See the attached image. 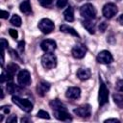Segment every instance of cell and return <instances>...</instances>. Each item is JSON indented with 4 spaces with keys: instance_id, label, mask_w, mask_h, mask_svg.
<instances>
[{
    "instance_id": "obj_9",
    "label": "cell",
    "mask_w": 123,
    "mask_h": 123,
    "mask_svg": "<svg viewBox=\"0 0 123 123\" xmlns=\"http://www.w3.org/2000/svg\"><path fill=\"white\" fill-rule=\"evenodd\" d=\"M97 62L99 63H102V64H109L111 62H112L113 61V58H112V55L107 51V50H103L101 52H99V54L97 55V58H96Z\"/></svg>"
},
{
    "instance_id": "obj_5",
    "label": "cell",
    "mask_w": 123,
    "mask_h": 123,
    "mask_svg": "<svg viewBox=\"0 0 123 123\" xmlns=\"http://www.w3.org/2000/svg\"><path fill=\"white\" fill-rule=\"evenodd\" d=\"M37 27L41 31V33H43V34H50L52 31H54L55 25H54V22L51 19H49V18H42L38 22Z\"/></svg>"
},
{
    "instance_id": "obj_6",
    "label": "cell",
    "mask_w": 123,
    "mask_h": 123,
    "mask_svg": "<svg viewBox=\"0 0 123 123\" xmlns=\"http://www.w3.org/2000/svg\"><path fill=\"white\" fill-rule=\"evenodd\" d=\"M98 101L100 106H104L109 101V89L107 86L101 81L100 87H99V94H98Z\"/></svg>"
},
{
    "instance_id": "obj_15",
    "label": "cell",
    "mask_w": 123,
    "mask_h": 123,
    "mask_svg": "<svg viewBox=\"0 0 123 123\" xmlns=\"http://www.w3.org/2000/svg\"><path fill=\"white\" fill-rule=\"evenodd\" d=\"M77 77L81 80V81H86L87 79L90 78L91 76V72L88 68H79L77 70V73H76Z\"/></svg>"
},
{
    "instance_id": "obj_25",
    "label": "cell",
    "mask_w": 123,
    "mask_h": 123,
    "mask_svg": "<svg viewBox=\"0 0 123 123\" xmlns=\"http://www.w3.org/2000/svg\"><path fill=\"white\" fill-rule=\"evenodd\" d=\"M67 3H68V0H58L57 1V6H58V8L62 9L67 5Z\"/></svg>"
},
{
    "instance_id": "obj_34",
    "label": "cell",
    "mask_w": 123,
    "mask_h": 123,
    "mask_svg": "<svg viewBox=\"0 0 123 123\" xmlns=\"http://www.w3.org/2000/svg\"><path fill=\"white\" fill-rule=\"evenodd\" d=\"M105 122H120V121L116 118H109V119H106Z\"/></svg>"
},
{
    "instance_id": "obj_30",
    "label": "cell",
    "mask_w": 123,
    "mask_h": 123,
    "mask_svg": "<svg viewBox=\"0 0 123 123\" xmlns=\"http://www.w3.org/2000/svg\"><path fill=\"white\" fill-rule=\"evenodd\" d=\"M24 45H25V42L23 41V40H21V41H19L18 42V50L20 51V52H23L24 51Z\"/></svg>"
},
{
    "instance_id": "obj_8",
    "label": "cell",
    "mask_w": 123,
    "mask_h": 123,
    "mask_svg": "<svg viewBox=\"0 0 123 123\" xmlns=\"http://www.w3.org/2000/svg\"><path fill=\"white\" fill-rule=\"evenodd\" d=\"M73 112L75 114H77L78 116H80V117L87 118L91 114V109H90V106L88 104H85V105H82V106L78 107L77 109H74Z\"/></svg>"
},
{
    "instance_id": "obj_2",
    "label": "cell",
    "mask_w": 123,
    "mask_h": 123,
    "mask_svg": "<svg viewBox=\"0 0 123 123\" xmlns=\"http://www.w3.org/2000/svg\"><path fill=\"white\" fill-rule=\"evenodd\" d=\"M80 14L85 19H94L96 16V9L90 3H86L80 8Z\"/></svg>"
},
{
    "instance_id": "obj_14",
    "label": "cell",
    "mask_w": 123,
    "mask_h": 123,
    "mask_svg": "<svg viewBox=\"0 0 123 123\" xmlns=\"http://www.w3.org/2000/svg\"><path fill=\"white\" fill-rule=\"evenodd\" d=\"M49 89H50V84L45 81L39 82L37 86V92L39 96H44L48 92Z\"/></svg>"
},
{
    "instance_id": "obj_22",
    "label": "cell",
    "mask_w": 123,
    "mask_h": 123,
    "mask_svg": "<svg viewBox=\"0 0 123 123\" xmlns=\"http://www.w3.org/2000/svg\"><path fill=\"white\" fill-rule=\"evenodd\" d=\"M11 23L15 27H20L21 26V18H20V16L17 15V14H13L12 16V18H11Z\"/></svg>"
},
{
    "instance_id": "obj_27",
    "label": "cell",
    "mask_w": 123,
    "mask_h": 123,
    "mask_svg": "<svg viewBox=\"0 0 123 123\" xmlns=\"http://www.w3.org/2000/svg\"><path fill=\"white\" fill-rule=\"evenodd\" d=\"M9 34H10V36H11L12 38H17V37H18L17 31L13 30V29H10V30H9Z\"/></svg>"
},
{
    "instance_id": "obj_10",
    "label": "cell",
    "mask_w": 123,
    "mask_h": 123,
    "mask_svg": "<svg viewBox=\"0 0 123 123\" xmlns=\"http://www.w3.org/2000/svg\"><path fill=\"white\" fill-rule=\"evenodd\" d=\"M17 83L20 86H29L31 84V74L28 70L23 69L17 75Z\"/></svg>"
},
{
    "instance_id": "obj_18",
    "label": "cell",
    "mask_w": 123,
    "mask_h": 123,
    "mask_svg": "<svg viewBox=\"0 0 123 123\" xmlns=\"http://www.w3.org/2000/svg\"><path fill=\"white\" fill-rule=\"evenodd\" d=\"M60 30H61V32H62V33L70 34V35H72V36H74V37H79V34L77 33V31H75L74 28H72V27H70V26H68V25H66V24L61 25V26H60Z\"/></svg>"
},
{
    "instance_id": "obj_24",
    "label": "cell",
    "mask_w": 123,
    "mask_h": 123,
    "mask_svg": "<svg viewBox=\"0 0 123 123\" xmlns=\"http://www.w3.org/2000/svg\"><path fill=\"white\" fill-rule=\"evenodd\" d=\"M54 3V0H40V4L41 6L45 7V8H50Z\"/></svg>"
},
{
    "instance_id": "obj_32",
    "label": "cell",
    "mask_w": 123,
    "mask_h": 123,
    "mask_svg": "<svg viewBox=\"0 0 123 123\" xmlns=\"http://www.w3.org/2000/svg\"><path fill=\"white\" fill-rule=\"evenodd\" d=\"M1 43H2V50H5V48L7 46H9V43H8V41L5 38H2L1 39Z\"/></svg>"
},
{
    "instance_id": "obj_26",
    "label": "cell",
    "mask_w": 123,
    "mask_h": 123,
    "mask_svg": "<svg viewBox=\"0 0 123 123\" xmlns=\"http://www.w3.org/2000/svg\"><path fill=\"white\" fill-rule=\"evenodd\" d=\"M116 89L118 91H122L123 92V80H119L116 83Z\"/></svg>"
},
{
    "instance_id": "obj_7",
    "label": "cell",
    "mask_w": 123,
    "mask_h": 123,
    "mask_svg": "<svg viewBox=\"0 0 123 123\" xmlns=\"http://www.w3.org/2000/svg\"><path fill=\"white\" fill-rule=\"evenodd\" d=\"M118 12V9L116 7L115 4L113 3H107L104 7H103V10H102V12H103V15L106 17V18H112Z\"/></svg>"
},
{
    "instance_id": "obj_23",
    "label": "cell",
    "mask_w": 123,
    "mask_h": 123,
    "mask_svg": "<svg viewBox=\"0 0 123 123\" xmlns=\"http://www.w3.org/2000/svg\"><path fill=\"white\" fill-rule=\"evenodd\" d=\"M37 117L42 118V119H50V115H49V113H48L47 111H43V110H39V111H37Z\"/></svg>"
},
{
    "instance_id": "obj_35",
    "label": "cell",
    "mask_w": 123,
    "mask_h": 123,
    "mask_svg": "<svg viewBox=\"0 0 123 123\" xmlns=\"http://www.w3.org/2000/svg\"><path fill=\"white\" fill-rule=\"evenodd\" d=\"M118 22L123 26V14H121V15L119 16V18H118Z\"/></svg>"
},
{
    "instance_id": "obj_12",
    "label": "cell",
    "mask_w": 123,
    "mask_h": 123,
    "mask_svg": "<svg viewBox=\"0 0 123 123\" xmlns=\"http://www.w3.org/2000/svg\"><path fill=\"white\" fill-rule=\"evenodd\" d=\"M40 47L45 53H51L55 51L57 47V43L53 39H45L40 43Z\"/></svg>"
},
{
    "instance_id": "obj_16",
    "label": "cell",
    "mask_w": 123,
    "mask_h": 123,
    "mask_svg": "<svg viewBox=\"0 0 123 123\" xmlns=\"http://www.w3.org/2000/svg\"><path fill=\"white\" fill-rule=\"evenodd\" d=\"M19 9L21 11V12H23L24 14H30L32 12V8H31V4L29 0H24L20 3Z\"/></svg>"
},
{
    "instance_id": "obj_13",
    "label": "cell",
    "mask_w": 123,
    "mask_h": 123,
    "mask_svg": "<svg viewBox=\"0 0 123 123\" xmlns=\"http://www.w3.org/2000/svg\"><path fill=\"white\" fill-rule=\"evenodd\" d=\"M65 96L67 99L70 100H76L78 98H80L81 96V89L77 86H71L68 87L66 92H65Z\"/></svg>"
},
{
    "instance_id": "obj_19",
    "label": "cell",
    "mask_w": 123,
    "mask_h": 123,
    "mask_svg": "<svg viewBox=\"0 0 123 123\" xmlns=\"http://www.w3.org/2000/svg\"><path fill=\"white\" fill-rule=\"evenodd\" d=\"M63 17L66 21L68 22H72L74 20V11L72 7H68L64 12H63Z\"/></svg>"
},
{
    "instance_id": "obj_4",
    "label": "cell",
    "mask_w": 123,
    "mask_h": 123,
    "mask_svg": "<svg viewBox=\"0 0 123 123\" xmlns=\"http://www.w3.org/2000/svg\"><path fill=\"white\" fill-rule=\"evenodd\" d=\"M12 100L18 108H20L22 111H24L26 112H30L33 110V104L28 99H23V98H20L15 95V96H12Z\"/></svg>"
},
{
    "instance_id": "obj_21",
    "label": "cell",
    "mask_w": 123,
    "mask_h": 123,
    "mask_svg": "<svg viewBox=\"0 0 123 123\" xmlns=\"http://www.w3.org/2000/svg\"><path fill=\"white\" fill-rule=\"evenodd\" d=\"M113 100L117 105H122L123 104V92L122 91H118L116 93L113 94Z\"/></svg>"
},
{
    "instance_id": "obj_33",
    "label": "cell",
    "mask_w": 123,
    "mask_h": 123,
    "mask_svg": "<svg viewBox=\"0 0 123 123\" xmlns=\"http://www.w3.org/2000/svg\"><path fill=\"white\" fill-rule=\"evenodd\" d=\"M106 27H107V23H106V22H102V23H100V25H99V29H100L101 32H104V31L106 30Z\"/></svg>"
},
{
    "instance_id": "obj_29",
    "label": "cell",
    "mask_w": 123,
    "mask_h": 123,
    "mask_svg": "<svg viewBox=\"0 0 123 123\" xmlns=\"http://www.w3.org/2000/svg\"><path fill=\"white\" fill-rule=\"evenodd\" d=\"M10 106H3L2 108H1V111L3 112V113H5V114H8L9 112H10Z\"/></svg>"
},
{
    "instance_id": "obj_31",
    "label": "cell",
    "mask_w": 123,
    "mask_h": 123,
    "mask_svg": "<svg viewBox=\"0 0 123 123\" xmlns=\"http://www.w3.org/2000/svg\"><path fill=\"white\" fill-rule=\"evenodd\" d=\"M9 17V12H6V11H1V18H3V19H7Z\"/></svg>"
},
{
    "instance_id": "obj_36",
    "label": "cell",
    "mask_w": 123,
    "mask_h": 123,
    "mask_svg": "<svg viewBox=\"0 0 123 123\" xmlns=\"http://www.w3.org/2000/svg\"><path fill=\"white\" fill-rule=\"evenodd\" d=\"M78 1H83V0H78Z\"/></svg>"
},
{
    "instance_id": "obj_28",
    "label": "cell",
    "mask_w": 123,
    "mask_h": 123,
    "mask_svg": "<svg viewBox=\"0 0 123 123\" xmlns=\"http://www.w3.org/2000/svg\"><path fill=\"white\" fill-rule=\"evenodd\" d=\"M16 122V116L15 115H10L7 118V123H15Z\"/></svg>"
},
{
    "instance_id": "obj_17",
    "label": "cell",
    "mask_w": 123,
    "mask_h": 123,
    "mask_svg": "<svg viewBox=\"0 0 123 123\" xmlns=\"http://www.w3.org/2000/svg\"><path fill=\"white\" fill-rule=\"evenodd\" d=\"M83 26L85 27V29L89 34H94L95 33V24L92 21V19H85L83 21Z\"/></svg>"
},
{
    "instance_id": "obj_1",
    "label": "cell",
    "mask_w": 123,
    "mask_h": 123,
    "mask_svg": "<svg viewBox=\"0 0 123 123\" xmlns=\"http://www.w3.org/2000/svg\"><path fill=\"white\" fill-rule=\"evenodd\" d=\"M52 109H53V111H54V114H55V117L59 120H62V121H70L72 118L70 116V114L67 112L65 107L62 105V102H60L58 99L52 101L50 103Z\"/></svg>"
},
{
    "instance_id": "obj_11",
    "label": "cell",
    "mask_w": 123,
    "mask_h": 123,
    "mask_svg": "<svg viewBox=\"0 0 123 123\" xmlns=\"http://www.w3.org/2000/svg\"><path fill=\"white\" fill-rule=\"evenodd\" d=\"M86 53V47L83 44H76L71 50V54L75 59H83Z\"/></svg>"
},
{
    "instance_id": "obj_3",
    "label": "cell",
    "mask_w": 123,
    "mask_h": 123,
    "mask_svg": "<svg viewBox=\"0 0 123 123\" xmlns=\"http://www.w3.org/2000/svg\"><path fill=\"white\" fill-rule=\"evenodd\" d=\"M41 64L45 69H52L57 65V57L51 53H46L41 58Z\"/></svg>"
},
{
    "instance_id": "obj_20",
    "label": "cell",
    "mask_w": 123,
    "mask_h": 123,
    "mask_svg": "<svg viewBox=\"0 0 123 123\" xmlns=\"http://www.w3.org/2000/svg\"><path fill=\"white\" fill-rule=\"evenodd\" d=\"M18 69H19V66H18L17 64H15V63H10V64H8L6 71H7L10 75L13 76V75L18 71Z\"/></svg>"
}]
</instances>
